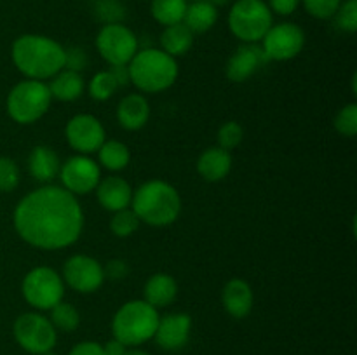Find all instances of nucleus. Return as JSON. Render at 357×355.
Here are the masks:
<instances>
[{"label":"nucleus","mask_w":357,"mask_h":355,"mask_svg":"<svg viewBox=\"0 0 357 355\" xmlns=\"http://www.w3.org/2000/svg\"><path fill=\"white\" fill-rule=\"evenodd\" d=\"M344 0H300L307 13L316 19H331Z\"/></svg>","instance_id":"35"},{"label":"nucleus","mask_w":357,"mask_h":355,"mask_svg":"<svg viewBox=\"0 0 357 355\" xmlns=\"http://www.w3.org/2000/svg\"><path fill=\"white\" fill-rule=\"evenodd\" d=\"M21 292L28 305L37 312H45L63 301L65 282L61 274L51 267H35L24 275Z\"/></svg>","instance_id":"8"},{"label":"nucleus","mask_w":357,"mask_h":355,"mask_svg":"<svg viewBox=\"0 0 357 355\" xmlns=\"http://www.w3.org/2000/svg\"><path fill=\"white\" fill-rule=\"evenodd\" d=\"M192 331V319L188 313L174 312L162 315L157 324L153 340L162 350L176 352L188 343Z\"/></svg>","instance_id":"15"},{"label":"nucleus","mask_w":357,"mask_h":355,"mask_svg":"<svg viewBox=\"0 0 357 355\" xmlns=\"http://www.w3.org/2000/svg\"><path fill=\"white\" fill-rule=\"evenodd\" d=\"M333 19L342 31L354 33L357 30V0H344L335 13Z\"/></svg>","instance_id":"33"},{"label":"nucleus","mask_w":357,"mask_h":355,"mask_svg":"<svg viewBox=\"0 0 357 355\" xmlns=\"http://www.w3.org/2000/svg\"><path fill=\"white\" fill-rule=\"evenodd\" d=\"M128 70L131 84L146 94L162 93L178 79L176 58L157 47L138 49L128 63Z\"/></svg>","instance_id":"4"},{"label":"nucleus","mask_w":357,"mask_h":355,"mask_svg":"<svg viewBox=\"0 0 357 355\" xmlns=\"http://www.w3.org/2000/svg\"><path fill=\"white\" fill-rule=\"evenodd\" d=\"M101 347H103L105 355H126V352H128V347H126L124 343H121L119 340H115L114 336H112V340H108L107 343L101 345Z\"/></svg>","instance_id":"41"},{"label":"nucleus","mask_w":357,"mask_h":355,"mask_svg":"<svg viewBox=\"0 0 357 355\" xmlns=\"http://www.w3.org/2000/svg\"><path fill=\"white\" fill-rule=\"evenodd\" d=\"M65 285L80 294L96 292L105 282L103 265L89 254H73L65 261L61 270Z\"/></svg>","instance_id":"13"},{"label":"nucleus","mask_w":357,"mask_h":355,"mask_svg":"<svg viewBox=\"0 0 357 355\" xmlns=\"http://www.w3.org/2000/svg\"><path fill=\"white\" fill-rule=\"evenodd\" d=\"M216 19H218V7L209 0H199V2H188L181 23L195 35L211 30Z\"/></svg>","instance_id":"24"},{"label":"nucleus","mask_w":357,"mask_h":355,"mask_svg":"<svg viewBox=\"0 0 357 355\" xmlns=\"http://www.w3.org/2000/svg\"><path fill=\"white\" fill-rule=\"evenodd\" d=\"M267 6L272 10V14L275 13L279 16H289L298 9L300 0H268Z\"/></svg>","instance_id":"39"},{"label":"nucleus","mask_w":357,"mask_h":355,"mask_svg":"<svg viewBox=\"0 0 357 355\" xmlns=\"http://www.w3.org/2000/svg\"><path fill=\"white\" fill-rule=\"evenodd\" d=\"M16 343L31 355H44L54 350L58 343V331L51 324L49 317L40 312L21 313L13 326Z\"/></svg>","instance_id":"9"},{"label":"nucleus","mask_w":357,"mask_h":355,"mask_svg":"<svg viewBox=\"0 0 357 355\" xmlns=\"http://www.w3.org/2000/svg\"><path fill=\"white\" fill-rule=\"evenodd\" d=\"M87 58L86 52L82 49H66V59H65V68L75 70V72H80V70L86 66Z\"/></svg>","instance_id":"38"},{"label":"nucleus","mask_w":357,"mask_h":355,"mask_svg":"<svg viewBox=\"0 0 357 355\" xmlns=\"http://www.w3.org/2000/svg\"><path fill=\"white\" fill-rule=\"evenodd\" d=\"M10 58L26 79L44 82L65 68L66 49L45 35L24 33L13 42Z\"/></svg>","instance_id":"2"},{"label":"nucleus","mask_w":357,"mask_h":355,"mask_svg":"<svg viewBox=\"0 0 357 355\" xmlns=\"http://www.w3.org/2000/svg\"><path fill=\"white\" fill-rule=\"evenodd\" d=\"M110 72L114 73L115 80H117L119 87H124L128 86V84H131V80H129V70H128V65H122V66H112Z\"/></svg>","instance_id":"42"},{"label":"nucleus","mask_w":357,"mask_h":355,"mask_svg":"<svg viewBox=\"0 0 357 355\" xmlns=\"http://www.w3.org/2000/svg\"><path fill=\"white\" fill-rule=\"evenodd\" d=\"M243 138H244L243 125H241L239 122H234V120L225 122V124L218 129V136H216V139H218V146L220 148L227 150V152L237 148V146L243 143Z\"/></svg>","instance_id":"31"},{"label":"nucleus","mask_w":357,"mask_h":355,"mask_svg":"<svg viewBox=\"0 0 357 355\" xmlns=\"http://www.w3.org/2000/svg\"><path fill=\"white\" fill-rule=\"evenodd\" d=\"M138 226L139 219L131 207L114 212V216H112L110 219L112 233H114L115 237H121V239L132 235V233L138 230Z\"/></svg>","instance_id":"30"},{"label":"nucleus","mask_w":357,"mask_h":355,"mask_svg":"<svg viewBox=\"0 0 357 355\" xmlns=\"http://www.w3.org/2000/svg\"><path fill=\"white\" fill-rule=\"evenodd\" d=\"M187 0H152L150 10L153 19L162 26L176 24L183 21L185 10H187Z\"/></svg>","instance_id":"27"},{"label":"nucleus","mask_w":357,"mask_h":355,"mask_svg":"<svg viewBox=\"0 0 357 355\" xmlns=\"http://www.w3.org/2000/svg\"><path fill=\"white\" fill-rule=\"evenodd\" d=\"M260 45L268 61H288L302 52L305 45V31L296 23L272 24Z\"/></svg>","instance_id":"12"},{"label":"nucleus","mask_w":357,"mask_h":355,"mask_svg":"<svg viewBox=\"0 0 357 355\" xmlns=\"http://www.w3.org/2000/svg\"><path fill=\"white\" fill-rule=\"evenodd\" d=\"M119 84L115 80L114 73L110 70H103V72L94 73L93 79L87 84V90H89V96L96 101H107L117 93Z\"/></svg>","instance_id":"29"},{"label":"nucleus","mask_w":357,"mask_h":355,"mask_svg":"<svg viewBox=\"0 0 357 355\" xmlns=\"http://www.w3.org/2000/svg\"><path fill=\"white\" fill-rule=\"evenodd\" d=\"M52 96L47 84L42 80H23L7 94L6 108L9 117L17 124H33L40 120L51 108Z\"/></svg>","instance_id":"6"},{"label":"nucleus","mask_w":357,"mask_h":355,"mask_svg":"<svg viewBox=\"0 0 357 355\" xmlns=\"http://www.w3.org/2000/svg\"><path fill=\"white\" fill-rule=\"evenodd\" d=\"M222 303L225 312L234 319H244L251 313L255 303L253 289L243 278H230L222 291Z\"/></svg>","instance_id":"18"},{"label":"nucleus","mask_w":357,"mask_h":355,"mask_svg":"<svg viewBox=\"0 0 357 355\" xmlns=\"http://www.w3.org/2000/svg\"><path fill=\"white\" fill-rule=\"evenodd\" d=\"M131 209L139 223L150 226L173 225L181 212V197L173 184L150 180L132 191Z\"/></svg>","instance_id":"3"},{"label":"nucleus","mask_w":357,"mask_h":355,"mask_svg":"<svg viewBox=\"0 0 357 355\" xmlns=\"http://www.w3.org/2000/svg\"><path fill=\"white\" fill-rule=\"evenodd\" d=\"M68 355H105L103 347L98 341H80L75 347H72V350L68 352Z\"/></svg>","instance_id":"40"},{"label":"nucleus","mask_w":357,"mask_h":355,"mask_svg":"<svg viewBox=\"0 0 357 355\" xmlns=\"http://www.w3.org/2000/svg\"><path fill=\"white\" fill-rule=\"evenodd\" d=\"M96 14L105 24L122 23L126 9L119 0H100V2H96Z\"/></svg>","instance_id":"36"},{"label":"nucleus","mask_w":357,"mask_h":355,"mask_svg":"<svg viewBox=\"0 0 357 355\" xmlns=\"http://www.w3.org/2000/svg\"><path fill=\"white\" fill-rule=\"evenodd\" d=\"M49 320L54 326L56 331H63V333H72L80 326V313L72 303L59 301L58 305L52 306Z\"/></svg>","instance_id":"28"},{"label":"nucleus","mask_w":357,"mask_h":355,"mask_svg":"<svg viewBox=\"0 0 357 355\" xmlns=\"http://www.w3.org/2000/svg\"><path fill=\"white\" fill-rule=\"evenodd\" d=\"M129 162H131V152L128 145L119 139H105L103 145L98 148V164L112 173L124 171Z\"/></svg>","instance_id":"26"},{"label":"nucleus","mask_w":357,"mask_h":355,"mask_svg":"<svg viewBox=\"0 0 357 355\" xmlns=\"http://www.w3.org/2000/svg\"><path fill=\"white\" fill-rule=\"evenodd\" d=\"M59 167H61V160H59L58 153L51 146H35L30 152V157H28L30 176L44 184H51L52 180L58 178Z\"/></svg>","instance_id":"20"},{"label":"nucleus","mask_w":357,"mask_h":355,"mask_svg":"<svg viewBox=\"0 0 357 355\" xmlns=\"http://www.w3.org/2000/svg\"><path fill=\"white\" fill-rule=\"evenodd\" d=\"M209 2H211V3H215V6L218 7V6H225V3L229 2V0H209Z\"/></svg>","instance_id":"44"},{"label":"nucleus","mask_w":357,"mask_h":355,"mask_svg":"<svg viewBox=\"0 0 357 355\" xmlns=\"http://www.w3.org/2000/svg\"><path fill=\"white\" fill-rule=\"evenodd\" d=\"M14 230L30 246L59 251L79 240L84 211L79 198L63 187L44 184L17 202L13 214Z\"/></svg>","instance_id":"1"},{"label":"nucleus","mask_w":357,"mask_h":355,"mask_svg":"<svg viewBox=\"0 0 357 355\" xmlns=\"http://www.w3.org/2000/svg\"><path fill=\"white\" fill-rule=\"evenodd\" d=\"M267 61L260 44H243L227 61V79L232 82H246Z\"/></svg>","instance_id":"16"},{"label":"nucleus","mask_w":357,"mask_h":355,"mask_svg":"<svg viewBox=\"0 0 357 355\" xmlns=\"http://www.w3.org/2000/svg\"><path fill=\"white\" fill-rule=\"evenodd\" d=\"M44 355H59V354H56V352H47V354H44Z\"/></svg>","instance_id":"45"},{"label":"nucleus","mask_w":357,"mask_h":355,"mask_svg":"<svg viewBox=\"0 0 357 355\" xmlns=\"http://www.w3.org/2000/svg\"><path fill=\"white\" fill-rule=\"evenodd\" d=\"M178 284L169 274H153L143 287V299L153 308H166L176 299Z\"/></svg>","instance_id":"22"},{"label":"nucleus","mask_w":357,"mask_h":355,"mask_svg":"<svg viewBox=\"0 0 357 355\" xmlns=\"http://www.w3.org/2000/svg\"><path fill=\"white\" fill-rule=\"evenodd\" d=\"M105 278H112V281H122L128 277L129 265L124 260H110L107 267H103Z\"/></svg>","instance_id":"37"},{"label":"nucleus","mask_w":357,"mask_h":355,"mask_svg":"<svg viewBox=\"0 0 357 355\" xmlns=\"http://www.w3.org/2000/svg\"><path fill=\"white\" fill-rule=\"evenodd\" d=\"M94 191H96L98 202L105 211L117 212L131 207L132 191L135 190L124 178L112 174V176L101 178Z\"/></svg>","instance_id":"17"},{"label":"nucleus","mask_w":357,"mask_h":355,"mask_svg":"<svg viewBox=\"0 0 357 355\" xmlns=\"http://www.w3.org/2000/svg\"><path fill=\"white\" fill-rule=\"evenodd\" d=\"M91 2H100V0H91Z\"/></svg>","instance_id":"47"},{"label":"nucleus","mask_w":357,"mask_h":355,"mask_svg":"<svg viewBox=\"0 0 357 355\" xmlns=\"http://www.w3.org/2000/svg\"><path fill=\"white\" fill-rule=\"evenodd\" d=\"M192 44H194V33L183 23L164 26L160 33V49L173 58L187 54Z\"/></svg>","instance_id":"25"},{"label":"nucleus","mask_w":357,"mask_h":355,"mask_svg":"<svg viewBox=\"0 0 357 355\" xmlns=\"http://www.w3.org/2000/svg\"><path fill=\"white\" fill-rule=\"evenodd\" d=\"M65 136L68 145L80 155H91L98 152V148L107 139L101 120L91 113L73 115L66 124Z\"/></svg>","instance_id":"14"},{"label":"nucleus","mask_w":357,"mask_h":355,"mask_svg":"<svg viewBox=\"0 0 357 355\" xmlns=\"http://www.w3.org/2000/svg\"><path fill=\"white\" fill-rule=\"evenodd\" d=\"M227 21L229 30L243 44H260L274 24V14L264 0H236Z\"/></svg>","instance_id":"7"},{"label":"nucleus","mask_w":357,"mask_h":355,"mask_svg":"<svg viewBox=\"0 0 357 355\" xmlns=\"http://www.w3.org/2000/svg\"><path fill=\"white\" fill-rule=\"evenodd\" d=\"M335 129L345 138H354L357 134V104L349 103L335 117Z\"/></svg>","instance_id":"32"},{"label":"nucleus","mask_w":357,"mask_h":355,"mask_svg":"<svg viewBox=\"0 0 357 355\" xmlns=\"http://www.w3.org/2000/svg\"><path fill=\"white\" fill-rule=\"evenodd\" d=\"M96 49L110 66L128 65L138 52L139 44L135 31L122 23L103 24L96 35Z\"/></svg>","instance_id":"10"},{"label":"nucleus","mask_w":357,"mask_h":355,"mask_svg":"<svg viewBox=\"0 0 357 355\" xmlns=\"http://www.w3.org/2000/svg\"><path fill=\"white\" fill-rule=\"evenodd\" d=\"M150 118V103L143 94H128L117 104V122L126 131L145 127Z\"/></svg>","instance_id":"19"},{"label":"nucleus","mask_w":357,"mask_h":355,"mask_svg":"<svg viewBox=\"0 0 357 355\" xmlns=\"http://www.w3.org/2000/svg\"><path fill=\"white\" fill-rule=\"evenodd\" d=\"M159 319V310L149 305L145 299H131L115 312L112 319V334L128 348L142 347L153 340Z\"/></svg>","instance_id":"5"},{"label":"nucleus","mask_w":357,"mask_h":355,"mask_svg":"<svg viewBox=\"0 0 357 355\" xmlns=\"http://www.w3.org/2000/svg\"><path fill=\"white\" fill-rule=\"evenodd\" d=\"M187 2H199V0H187Z\"/></svg>","instance_id":"46"},{"label":"nucleus","mask_w":357,"mask_h":355,"mask_svg":"<svg viewBox=\"0 0 357 355\" xmlns=\"http://www.w3.org/2000/svg\"><path fill=\"white\" fill-rule=\"evenodd\" d=\"M47 87L52 100L70 103V101H75L82 96L84 89H86V82H84V77L80 75V72L63 68L54 77L49 79Z\"/></svg>","instance_id":"23"},{"label":"nucleus","mask_w":357,"mask_h":355,"mask_svg":"<svg viewBox=\"0 0 357 355\" xmlns=\"http://www.w3.org/2000/svg\"><path fill=\"white\" fill-rule=\"evenodd\" d=\"M126 355H150V354H149V352L142 350V348H139V347H136V348H128Z\"/></svg>","instance_id":"43"},{"label":"nucleus","mask_w":357,"mask_h":355,"mask_svg":"<svg viewBox=\"0 0 357 355\" xmlns=\"http://www.w3.org/2000/svg\"><path fill=\"white\" fill-rule=\"evenodd\" d=\"M20 167L9 157H0V191H13L20 184Z\"/></svg>","instance_id":"34"},{"label":"nucleus","mask_w":357,"mask_h":355,"mask_svg":"<svg viewBox=\"0 0 357 355\" xmlns=\"http://www.w3.org/2000/svg\"><path fill=\"white\" fill-rule=\"evenodd\" d=\"M58 178L61 180L65 190H68L75 197H80V195H87L96 190L101 180V167L89 155L77 153L61 162Z\"/></svg>","instance_id":"11"},{"label":"nucleus","mask_w":357,"mask_h":355,"mask_svg":"<svg viewBox=\"0 0 357 355\" xmlns=\"http://www.w3.org/2000/svg\"><path fill=\"white\" fill-rule=\"evenodd\" d=\"M230 169H232V155L220 146H211L199 155L197 173L206 181L211 183L222 181L223 178L229 176Z\"/></svg>","instance_id":"21"}]
</instances>
